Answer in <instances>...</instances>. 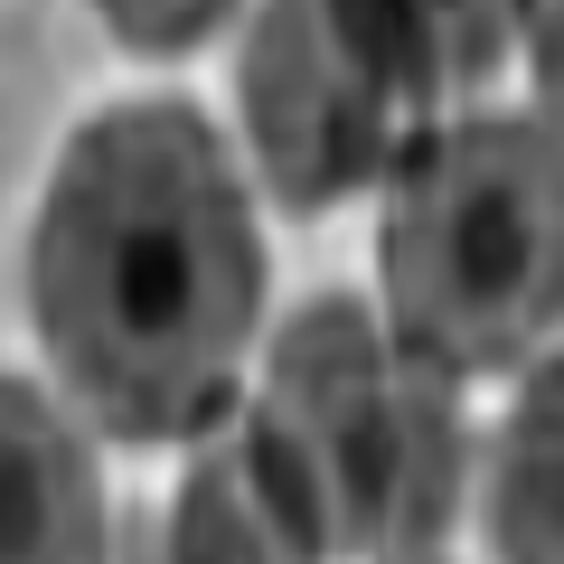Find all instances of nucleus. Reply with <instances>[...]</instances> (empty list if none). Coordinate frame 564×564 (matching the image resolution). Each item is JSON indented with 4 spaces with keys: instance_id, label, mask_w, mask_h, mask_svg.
Segmentation results:
<instances>
[{
    "instance_id": "39448f33",
    "label": "nucleus",
    "mask_w": 564,
    "mask_h": 564,
    "mask_svg": "<svg viewBox=\"0 0 564 564\" xmlns=\"http://www.w3.org/2000/svg\"><path fill=\"white\" fill-rule=\"evenodd\" d=\"M132 564H329L311 508L292 499L254 414H217L188 452L180 489L141 518Z\"/></svg>"
},
{
    "instance_id": "6e6552de",
    "label": "nucleus",
    "mask_w": 564,
    "mask_h": 564,
    "mask_svg": "<svg viewBox=\"0 0 564 564\" xmlns=\"http://www.w3.org/2000/svg\"><path fill=\"white\" fill-rule=\"evenodd\" d=\"M404 10L423 20V39H433L452 85H480L508 57V39H518V0H404Z\"/></svg>"
},
{
    "instance_id": "9d476101",
    "label": "nucleus",
    "mask_w": 564,
    "mask_h": 564,
    "mask_svg": "<svg viewBox=\"0 0 564 564\" xmlns=\"http://www.w3.org/2000/svg\"><path fill=\"white\" fill-rule=\"evenodd\" d=\"M518 39H527L545 113H555V132H564V0H518Z\"/></svg>"
},
{
    "instance_id": "f03ea898",
    "label": "nucleus",
    "mask_w": 564,
    "mask_h": 564,
    "mask_svg": "<svg viewBox=\"0 0 564 564\" xmlns=\"http://www.w3.org/2000/svg\"><path fill=\"white\" fill-rule=\"evenodd\" d=\"M386 329L433 377H508L564 321V132L536 113L433 122L377 217Z\"/></svg>"
},
{
    "instance_id": "1a4fd4ad",
    "label": "nucleus",
    "mask_w": 564,
    "mask_h": 564,
    "mask_svg": "<svg viewBox=\"0 0 564 564\" xmlns=\"http://www.w3.org/2000/svg\"><path fill=\"white\" fill-rule=\"evenodd\" d=\"M95 10L113 20V39H132V47H198L236 0H95Z\"/></svg>"
},
{
    "instance_id": "423d86ee",
    "label": "nucleus",
    "mask_w": 564,
    "mask_h": 564,
    "mask_svg": "<svg viewBox=\"0 0 564 564\" xmlns=\"http://www.w3.org/2000/svg\"><path fill=\"white\" fill-rule=\"evenodd\" d=\"M0 564H104L95 452L29 377H0Z\"/></svg>"
},
{
    "instance_id": "20e7f679",
    "label": "nucleus",
    "mask_w": 564,
    "mask_h": 564,
    "mask_svg": "<svg viewBox=\"0 0 564 564\" xmlns=\"http://www.w3.org/2000/svg\"><path fill=\"white\" fill-rule=\"evenodd\" d=\"M443 57L404 0H254L236 104L282 207H339L395 180L433 132Z\"/></svg>"
},
{
    "instance_id": "7ed1b4c3",
    "label": "nucleus",
    "mask_w": 564,
    "mask_h": 564,
    "mask_svg": "<svg viewBox=\"0 0 564 564\" xmlns=\"http://www.w3.org/2000/svg\"><path fill=\"white\" fill-rule=\"evenodd\" d=\"M254 433L273 443L292 499L311 508L321 555H423L462 508L452 377L404 358L367 302H311L282 321Z\"/></svg>"
},
{
    "instance_id": "9b49d317",
    "label": "nucleus",
    "mask_w": 564,
    "mask_h": 564,
    "mask_svg": "<svg viewBox=\"0 0 564 564\" xmlns=\"http://www.w3.org/2000/svg\"><path fill=\"white\" fill-rule=\"evenodd\" d=\"M395 564H433V555H395Z\"/></svg>"
},
{
    "instance_id": "f257e3e1",
    "label": "nucleus",
    "mask_w": 564,
    "mask_h": 564,
    "mask_svg": "<svg viewBox=\"0 0 564 564\" xmlns=\"http://www.w3.org/2000/svg\"><path fill=\"white\" fill-rule=\"evenodd\" d=\"M29 311L66 395L113 443H198L263 311V236L198 104L76 122L29 236Z\"/></svg>"
},
{
    "instance_id": "0eeeda50",
    "label": "nucleus",
    "mask_w": 564,
    "mask_h": 564,
    "mask_svg": "<svg viewBox=\"0 0 564 564\" xmlns=\"http://www.w3.org/2000/svg\"><path fill=\"white\" fill-rule=\"evenodd\" d=\"M489 545H499V564H564V358H545L499 423Z\"/></svg>"
}]
</instances>
